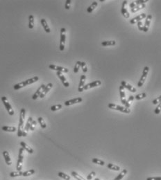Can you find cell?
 <instances>
[{"label":"cell","mask_w":161,"mask_h":180,"mask_svg":"<svg viewBox=\"0 0 161 180\" xmlns=\"http://www.w3.org/2000/svg\"><path fill=\"white\" fill-rule=\"evenodd\" d=\"M25 114H26V110L24 108H22L20 111L19 114V122L18 125V137L22 136V132H23V127H24V121L25 119Z\"/></svg>","instance_id":"cell-1"},{"label":"cell","mask_w":161,"mask_h":180,"mask_svg":"<svg viewBox=\"0 0 161 180\" xmlns=\"http://www.w3.org/2000/svg\"><path fill=\"white\" fill-rule=\"evenodd\" d=\"M38 80H39V78H38V76H35V77H33L32 78H30V79H28V80H27L25 81H23V82H22L20 83H18L17 85H15L13 86V88L15 90H18V89L24 87H25V86L33 84V83L37 82Z\"/></svg>","instance_id":"cell-2"},{"label":"cell","mask_w":161,"mask_h":180,"mask_svg":"<svg viewBox=\"0 0 161 180\" xmlns=\"http://www.w3.org/2000/svg\"><path fill=\"white\" fill-rule=\"evenodd\" d=\"M24 149L21 148L19 150V156L18 159L17 161L16 165V169L18 171H21L22 169V164H23V160H24Z\"/></svg>","instance_id":"cell-3"},{"label":"cell","mask_w":161,"mask_h":180,"mask_svg":"<svg viewBox=\"0 0 161 180\" xmlns=\"http://www.w3.org/2000/svg\"><path fill=\"white\" fill-rule=\"evenodd\" d=\"M108 108H110V109L115 110H117V111L122 112L126 113V114H129V113L131 112V110H130V109L124 107H122V106H120V105L114 104V103H109V104L108 105Z\"/></svg>","instance_id":"cell-4"},{"label":"cell","mask_w":161,"mask_h":180,"mask_svg":"<svg viewBox=\"0 0 161 180\" xmlns=\"http://www.w3.org/2000/svg\"><path fill=\"white\" fill-rule=\"evenodd\" d=\"M66 40V29L65 28H62L60 29V50L64 51L65 44Z\"/></svg>","instance_id":"cell-5"},{"label":"cell","mask_w":161,"mask_h":180,"mask_svg":"<svg viewBox=\"0 0 161 180\" xmlns=\"http://www.w3.org/2000/svg\"><path fill=\"white\" fill-rule=\"evenodd\" d=\"M149 66H145L144 68V70H143V72H142V75L141 76V78H140V80L138 83V86L139 87H141L143 84L144 83L145 80H146V78L147 77V75H148V73H149Z\"/></svg>","instance_id":"cell-6"},{"label":"cell","mask_w":161,"mask_h":180,"mask_svg":"<svg viewBox=\"0 0 161 180\" xmlns=\"http://www.w3.org/2000/svg\"><path fill=\"white\" fill-rule=\"evenodd\" d=\"M1 101H2L3 104L4 105L5 107L6 108V110H7V111H8L9 115L13 116V115L14 114V111H13V110L11 105L10 104V103L9 102L7 98H6V96H2V97H1Z\"/></svg>","instance_id":"cell-7"},{"label":"cell","mask_w":161,"mask_h":180,"mask_svg":"<svg viewBox=\"0 0 161 180\" xmlns=\"http://www.w3.org/2000/svg\"><path fill=\"white\" fill-rule=\"evenodd\" d=\"M152 19V15L151 14L148 15L146 18V20H145V23H144V26H143V31L147 33L149 31V28L151 24V21Z\"/></svg>","instance_id":"cell-8"},{"label":"cell","mask_w":161,"mask_h":180,"mask_svg":"<svg viewBox=\"0 0 161 180\" xmlns=\"http://www.w3.org/2000/svg\"><path fill=\"white\" fill-rule=\"evenodd\" d=\"M33 118L32 117H29L27 121V122L25 125V127H24V129L23 130V132H22V136L24 137H26L27 136V132L28 130L30 129V127H31V125L33 122Z\"/></svg>","instance_id":"cell-9"},{"label":"cell","mask_w":161,"mask_h":180,"mask_svg":"<svg viewBox=\"0 0 161 180\" xmlns=\"http://www.w3.org/2000/svg\"><path fill=\"white\" fill-rule=\"evenodd\" d=\"M49 68L51 69H53V70H56L57 71L61 72V73H67L69 71L68 69H67V68L57 66V65H49Z\"/></svg>","instance_id":"cell-10"},{"label":"cell","mask_w":161,"mask_h":180,"mask_svg":"<svg viewBox=\"0 0 161 180\" xmlns=\"http://www.w3.org/2000/svg\"><path fill=\"white\" fill-rule=\"evenodd\" d=\"M101 85V82L100 80H95V81H93L89 84H87L86 85L84 86L83 87V90H87L89 89H92L93 87H98V86H100Z\"/></svg>","instance_id":"cell-11"},{"label":"cell","mask_w":161,"mask_h":180,"mask_svg":"<svg viewBox=\"0 0 161 180\" xmlns=\"http://www.w3.org/2000/svg\"><path fill=\"white\" fill-rule=\"evenodd\" d=\"M126 5H127V1H124L123 2H122L121 13H122V15H123L124 18H129L130 17V15H129V13L128 12V10L126 9Z\"/></svg>","instance_id":"cell-12"},{"label":"cell","mask_w":161,"mask_h":180,"mask_svg":"<svg viewBox=\"0 0 161 180\" xmlns=\"http://www.w3.org/2000/svg\"><path fill=\"white\" fill-rule=\"evenodd\" d=\"M145 18H147V15L145 13H142L140 14L139 15H138L137 17L134 18L133 19H131L130 20V23L131 24H135V23H138L139 22H141L142 19H144Z\"/></svg>","instance_id":"cell-13"},{"label":"cell","mask_w":161,"mask_h":180,"mask_svg":"<svg viewBox=\"0 0 161 180\" xmlns=\"http://www.w3.org/2000/svg\"><path fill=\"white\" fill-rule=\"evenodd\" d=\"M83 101V99L80 97H78V98H73V99H71V100H69V101H67L65 102V106H69V105H72L76 104V103H81Z\"/></svg>","instance_id":"cell-14"},{"label":"cell","mask_w":161,"mask_h":180,"mask_svg":"<svg viewBox=\"0 0 161 180\" xmlns=\"http://www.w3.org/2000/svg\"><path fill=\"white\" fill-rule=\"evenodd\" d=\"M56 74L57 76H58V77L60 78V80H61L63 85L65 86V87H68L69 86V83L67 82V79L65 78V77L63 76V74L61 72H59V71H57Z\"/></svg>","instance_id":"cell-15"},{"label":"cell","mask_w":161,"mask_h":180,"mask_svg":"<svg viewBox=\"0 0 161 180\" xmlns=\"http://www.w3.org/2000/svg\"><path fill=\"white\" fill-rule=\"evenodd\" d=\"M121 85L123 86L124 88L127 89L129 91H130V92H133V93L136 92V89H135L134 87H133V86L127 83H126V81H124V80H122V81L121 82Z\"/></svg>","instance_id":"cell-16"},{"label":"cell","mask_w":161,"mask_h":180,"mask_svg":"<svg viewBox=\"0 0 161 180\" xmlns=\"http://www.w3.org/2000/svg\"><path fill=\"white\" fill-rule=\"evenodd\" d=\"M45 88V85H42L40 86L38 89V90L36 92V93L33 95L32 99H33V100H36V99L38 98V97H40V96L41 95L42 92H43V90H44Z\"/></svg>","instance_id":"cell-17"},{"label":"cell","mask_w":161,"mask_h":180,"mask_svg":"<svg viewBox=\"0 0 161 180\" xmlns=\"http://www.w3.org/2000/svg\"><path fill=\"white\" fill-rule=\"evenodd\" d=\"M85 79H86V76L85 75H82L81 76L80 78V83H79V85H78V92H82L83 91V87L85 86Z\"/></svg>","instance_id":"cell-18"},{"label":"cell","mask_w":161,"mask_h":180,"mask_svg":"<svg viewBox=\"0 0 161 180\" xmlns=\"http://www.w3.org/2000/svg\"><path fill=\"white\" fill-rule=\"evenodd\" d=\"M52 87H53V84H52V83H49V84H47V85L45 86V88L44 89L43 92H42V94L40 96V97L41 98H43L47 95V94L48 92L50 91V89L52 88Z\"/></svg>","instance_id":"cell-19"},{"label":"cell","mask_w":161,"mask_h":180,"mask_svg":"<svg viewBox=\"0 0 161 180\" xmlns=\"http://www.w3.org/2000/svg\"><path fill=\"white\" fill-rule=\"evenodd\" d=\"M3 156H4V160L6 161V163L8 166H10L12 163H11V159H10V157L9 152L7 151H4L3 152Z\"/></svg>","instance_id":"cell-20"},{"label":"cell","mask_w":161,"mask_h":180,"mask_svg":"<svg viewBox=\"0 0 161 180\" xmlns=\"http://www.w3.org/2000/svg\"><path fill=\"white\" fill-rule=\"evenodd\" d=\"M20 145H21L22 148H24V150H26L27 152L30 153V154H33V150L31 147H29L27 143H25L24 142H20Z\"/></svg>","instance_id":"cell-21"},{"label":"cell","mask_w":161,"mask_h":180,"mask_svg":"<svg viewBox=\"0 0 161 180\" xmlns=\"http://www.w3.org/2000/svg\"><path fill=\"white\" fill-rule=\"evenodd\" d=\"M40 22H41V24H42V26H43V29L45 31V32H47V33H50L51 30H50V28L49 27V25L47 24V21L45 19H41V21H40Z\"/></svg>","instance_id":"cell-22"},{"label":"cell","mask_w":161,"mask_h":180,"mask_svg":"<svg viewBox=\"0 0 161 180\" xmlns=\"http://www.w3.org/2000/svg\"><path fill=\"white\" fill-rule=\"evenodd\" d=\"M1 129L2 130L5 132H14L17 130L15 127H12V126H3Z\"/></svg>","instance_id":"cell-23"},{"label":"cell","mask_w":161,"mask_h":180,"mask_svg":"<svg viewBox=\"0 0 161 180\" xmlns=\"http://www.w3.org/2000/svg\"><path fill=\"white\" fill-rule=\"evenodd\" d=\"M97 6H98V3H97V1H93L92 2V4L87 8V13H91L97 7Z\"/></svg>","instance_id":"cell-24"},{"label":"cell","mask_w":161,"mask_h":180,"mask_svg":"<svg viewBox=\"0 0 161 180\" xmlns=\"http://www.w3.org/2000/svg\"><path fill=\"white\" fill-rule=\"evenodd\" d=\"M28 21H29V23H28V28L30 29H33V27H34V17L33 15H30L29 17H28Z\"/></svg>","instance_id":"cell-25"},{"label":"cell","mask_w":161,"mask_h":180,"mask_svg":"<svg viewBox=\"0 0 161 180\" xmlns=\"http://www.w3.org/2000/svg\"><path fill=\"white\" fill-rule=\"evenodd\" d=\"M146 8V5L145 4H142V5H136L134 8L133 9H131V11L132 12V13H135V12H137V11H138V10H140L143 9H145Z\"/></svg>","instance_id":"cell-26"},{"label":"cell","mask_w":161,"mask_h":180,"mask_svg":"<svg viewBox=\"0 0 161 180\" xmlns=\"http://www.w3.org/2000/svg\"><path fill=\"white\" fill-rule=\"evenodd\" d=\"M116 44V42L112 40V41H104L101 42V45L103 47H108V46H115Z\"/></svg>","instance_id":"cell-27"},{"label":"cell","mask_w":161,"mask_h":180,"mask_svg":"<svg viewBox=\"0 0 161 180\" xmlns=\"http://www.w3.org/2000/svg\"><path fill=\"white\" fill-rule=\"evenodd\" d=\"M126 173H127V170H126V169H124L123 171H122V172L117 175V177H115L113 180H121L122 179H123V177L126 175Z\"/></svg>","instance_id":"cell-28"},{"label":"cell","mask_w":161,"mask_h":180,"mask_svg":"<svg viewBox=\"0 0 161 180\" xmlns=\"http://www.w3.org/2000/svg\"><path fill=\"white\" fill-rule=\"evenodd\" d=\"M58 175L60 178H62V179H63V180H70V179H71L70 176H69L68 175H67V174L64 173V172H59L58 173Z\"/></svg>","instance_id":"cell-29"},{"label":"cell","mask_w":161,"mask_h":180,"mask_svg":"<svg viewBox=\"0 0 161 180\" xmlns=\"http://www.w3.org/2000/svg\"><path fill=\"white\" fill-rule=\"evenodd\" d=\"M119 91H120V94L121 100L126 99V94H125V92H124V87L123 86H120Z\"/></svg>","instance_id":"cell-30"},{"label":"cell","mask_w":161,"mask_h":180,"mask_svg":"<svg viewBox=\"0 0 161 180\" xmlns=\"http://www.w3.org/2000/svg\"><path fill=\"white\" fill-rule=\"evenodd\" d=\"M107 167H108V169H110V170H113V171H119L120 170V168L119 166H117L116 165H114L113 163H108L107 165Z\"/></svg>","instance_id":"cell-31"},{"label":"cell","mask_w":161,"mask_h":180,"mask_svg":"<svg viewBox=\"0 0 161 180\" xmlns=\"http://www.w3.org/2000/svg\"><path fill=\"white\" fill-rule=\"evenodd\" d=\"M38 121L42 129H45L47 127V125H46V123L45 122V120L43 119L42 117H39L38 119Z\"/></svg>","instance_id":"cell-32"},{"label":"cell","mask_w":161,"mask_h":180,"mask_svg":"<svg viewBox=\"0 0 161 180\" xmlns=\"http://www.w3.org/2000/svg\"><path fill=\"white\" fill-rule=\"evenodd\" d=\"M23 175V172L22 171H17V172H12L10 173V177H19Z\"/></svg>","instance_id":"cell-33"},{"label":"cell","mask_w":161,"mask_h":180,"mask_svg":"<svg viewBox=\"0 0 161 180\" xmlns=\"http://www.w3.org/2000/svg\"><path fill=\"white\" fill-rule=\"evenodd\" d=\"M34 173H35V170L31 169V170H28V171L24 172L22 176H24V177H28V176H31V175H33Z\"/></svg>","instance_id":"cell-34"},{"label":"cell","mask_w":161,"mask_h":180,"mask_svg":"<svg viewBox=\"0 0 161 180\" xmlns=\"http://www.w3.org/2000/svg\"><path fill=\"white\" fill-rule=\"evenodd\" d=\"M92 161L95 163V164H98V165H100V166H104L105 165V162L101 159H97V158H94L92 159Z\"/></svg>","instance_id":"cell-35"},{"label":"cell","mask_w":161,"mask_h":180,"mask_svg":"<svg viewBox=\"0 0 161 180\" xmlns=\"http://www.w3.org/2000/svg\"><path fill=\"white\" fill-rule=\"evenodd\" d=\"M71 174H72V175L75 178V179H76L77 180H85L83 177H82L81 175H79L77 172H74V171H73V172H71Z\"/></svg>","instance_id":"cell-36"},{"label":"cell","mask_w":161,"mask_h":180,"mask_svg":"<svg viewBox=\"0 0 161 180\" xmlns=\"http://www.w3.org/2000/svg\"><path fill=\"white\" fill-rule=\"evenodd\" d=\"M81 66V61H77L76 65H75V66H74V72L75 74L78 72V70H79Z\"/></svg>","instance_id":"cell-37"},{"label":"cell","mask_w":161,"mask_h":180,"mask_svg":"<svg viewBox=\"0 0 161 180\" xmlns=\"http://www.w3.org/2000/svg\"><path fill=\"white\" fill-rule=\"evenodd\" d=\"M146 96H147V94L146 93H142V94H139L136 95L135 96V98L137 99V100H142V99L145 98Z\"/></svg>","instance_id":"cell-38"},{"label":"cell","mask_w":161,"mask_h":180,"mask_svg":"<svg viewBox=\"0 0 161 180\" xmlns=\"http://www.w3.org/2000/svg\"><path fill=\"white\" fill-rule=\"evenodd\" d=\"M62 108V105L60 104H58L56 105H53L51 106V110L53 111V112H55V111H57L58 110H60Z\"/></svg>","instance_id":"cell-39"},{"label":"cell","mask_w":161,"mask_h":180,"mask_svg":"<svg viewBox=\"0 0 161 180\" xmlns=\"http://www.w3.org/2000/svg\"><path fill=\"white\" fill-rule=\"evenodd\" d=\"M81 67L82 68V71L83 73H86L87 71V67L86 65V63L85 62H81Z\"/></svg>","instance_id":"cell-40"},{"label":"cell","mask_w":161,"mask_h":180,"mask_svg":"<svg viewBox=\"0 0 161 180\" xmlns=\"http://www.w3.org/2000/svg\"><path fill=\"white\" fill-rule=\"evenodd\" d=\"M161 111V102L159 103V104L158 105V106L156 107V108L154 110V113L156 114H159Z\"/></svg>","instance_id":"cell-41"},{"label":"cell","mask_w":161,"mask_h":180,"mask_svg":"<svg viewBox=\"0 0 161 180\" xmlns=\"http://www.w3.org/2000/svg\"><path fill=\"white\" fill-rule=\"evenodd\" d=\"M148 0H138L135 1V5H142V4H145L146 2H147Z\"/></svg>","instance_id":"cell-42"},{"label":"cell","mask_w":161,"mask_h":180,"mask_svg":"<svg viewBox=\"0 0 161 180\" xmlns=\"http://www.w3.org/2000/svg\"><path fill=\"white\" fill-rule=\"evenodd\" d=\"M36 125H37V122H36V121H33V122L31 123V127H30V130L31 131H33L34 130H35V128H36Z\"/></svg>","instance_id":"cell-43"},{"label":"cell","mask_w":161,"mask_h":180,"mask_svg":"<svg viewBox=\"0 0 161 180\" xmlns=\"http://www.w3.org/2000/svg\"><path fill=\"white\" fill-rule=\"evenodd\" d=\"M95 175H96V172H91L87 175V180H91L94 177H95Z\"/></svg>","instance_id":"cell-44"},{"label":"cell","mask_w":161,"mask_h":180,"mask_svg":"<svg viewBox=\"0 0 161 180\" xmlns=\"http://www.w3.org/2000/svg\"><path fill=\"white\" fill-rule=\"evenodd\" d=\"M161 95L159 96V97H158L157 98H156V99H154L153 101V105H156L158 104V103H161Z\"/></svg>","instance_id":"cell-45"},{"label":"cell","mask_w":161,"mask_h":180,"mask_svg":"<svg viewBox=\"0 0 161 180\" xmlns=\"http://www.w3.org/2000/svg\"><path fill=\"white\" fill-rule=\"evenodd\" d=\"M71 0H67L65 1V9L67 10H69L70 9V6H71Z\"/></svg>","instance_id":"cell-46"},{"label":"cell","mask_w":161,"mask_h":180,"mask_svg":"<svg viewBox=\"0 0 161 180\" xmlns=\"http://www.w3.org/2000/svg\"><path fill=\"white\" fill-rule=\"evenodd\" d=\"M134 98H135V96H132V95H131V96L129 97V98L127 99V103H128L129 104H130V103H131V101H133V100H134Z\"/></svg>","instance_id":"cell-47"},{"label":"cell","mask_w":161,"mask_h":180,"mask_svg":"<svg viewBox=\"0 0 161 180\" xmlns=\"http://www.w3.org/2000/svg\"><path fill=\"white\" fill-rule=\"evenodd\" d=\"M138 24V28L140 31H143V26H142V22H139L137 23Z\"/></svg>","instance_id":"cell-48"},{"label":"cell","mask_w":161,"mask_h":180,"mask_svg":"<svg viewBox=\"0 0 161 180\" xmlns=\"http://www.w3.org/2000/svg\"><path fill=\"white\" fill-rule=\"evenodd\" d=\"M147 180H161V177H148Z\"/></svg>","instance_id":"cell-49"},{"label":"cell","mask_w":161,"mask_h":180,"mask_svg":"<svg viewBox=\"0 0 161 180\" xmlns=\"http://www.w3.org/2000/svg\"><path fill=\"white\" fill-rule=\"evenodd\" d=\"M136 5H135V1H133V2H131V4H130V5H129V6H130V8L131 9H133L134 8L135 6Z\"/></svg>","instance_id":"cell-50"},{"label":"cell","mask_w":161,"mask_h":180,"mask_svg":"<svg viewBox=\"0 0 161 180\" xmlns=\"http://www.w3.org/2000/svg\"><path fill=\"white\" fill-rule=\"evenodd\" d=\"M95 180H99V178H95Z\"/></svg>","instance_id":"cell-51"}]
</instances>
